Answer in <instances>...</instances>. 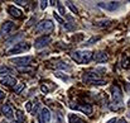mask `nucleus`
I'll return each instance as SVG.
<instances>
[{"mask_svg": "<svg viewBox=\"0 0 130 123\" xmlns=\"http://www.w3.org/2000/svg\"><path fill=\"white\" fill-rule=\"evenodd\" d=\"M111 96H112V103L110 104V109L116 112L124 105V103H123V91H121L120 86H118V85L111 86Z\"/></svg>", "mask_w": 130, "mask_h": 123, "instance_id": "f257e3e1", "label": "nucleus"}, {"mask_svg": "<svg viewBox=\"0 0 130 123\" xmlns=\"http://www.w3.org/2000/svg\"><path fill=\"white\" fill-rule=\"evenodd\" d=\"M92 56H93V52H91L88 50H77L71 53V58L80 65L88 64L92 60Z\"/></svg>", "mask_w": 130, "mask_h": 123, "instance_id": "f03ea898", "label": "nucleus"}, {"mask_svg": "<svg viewBox=\"0 0 130 123\" xmlns=\"http://www.w3.org/2000/svg\"><path fill=\"white\" fill-rule=\"evenodd\" d=\"M54 29V24L52 20L49 19H43L42 22H39L36 28H34V33L36 34H49L51 32H53Z\"/></svg>", "mask_w": 130, "mask_h": 123, "instance_id": "7ed1b4c3", "label": "nucleus"}, {"mask_svg": "<svg viewBox=\"0 0 130 123\" xmlns=\"http://www.w3.org/2000/svg\"><path fill=\"white\" fill-rule=\"evenodd\" d=\"M30 48V44L27 43V42H18L17 44H14L13 47H10L8 51H6V56H10V55H15V53H23V52H27L29 51Z\"/></svg>", "mask_w": 130, "mask_h": 123, "instance_id": "20e7f679", "label": "nucleus"}, {"mask_svg": "<svg viewBox=\"0 0 130 123\" xmlns=\"http://www.w3.org/2000/svg\"><path fill=\"white\" fill-rule=\"evenodd\" d=\"M97 6L106 10V11H115L121 6V4L119 1H99Z\"/></svg>", "mask_w": 130, "mask_h": 123, "instance_id": "39448f33", "label": "nucleus"}, {"mask_svg": "<svg viewBox=\"0 0 130 123\" xmlns=\"http://www.w3.org/2000/svg\"><path fill=\"white\" fill-rule=\"evenodd\" d=\"M47 66L51 69H57V70H71V66L62 60H52L47 62Z\"/></svg>", "mask_w": 130, "mask_h": 123, "instance_id": "423d86ee", "label": "nucleus"}, {"mask_svg": "<svg viewBox=\"0 0 130 123\" xmlns=\"http://www.w3.org/2000/svg\"><path fill=\"white\" fill-rule=\"evenodd\" d=\"M32 56H23V57H15V58H11L10 62L14 65V66H18V67H25L30 64L32 61Z\"/></svg>", "mask_w": 130, "mask_h": 123, "instance_id": "0eeeda50", "label": "nucleus"}, {"mask_svg": "<svg viewBox=\"0 0 130 123\" xmlns=\"http://www.w3.org/2000/svg\"><path fill=\"white\" fill-rule=\"evenodd\" d=\"M15 29V24L10 20H6L1 24V28H0V36L5 37V36H9L11 34V32Z\"/></svg>", "mask_w": 130, "mask_h": 123, "instance_id": "6e6552de", "label": "nucleus"}, {"mask_svg": "<svg viewBox=\"0 0 130 123\" xmlns=\"http://www.w3.org/2000/svg\"><path fill=\"white\" fill-rule=\"evenodd\" d=\"M51 42H52V38L49 36H42L34 41V47H36V50H42L45 46H48Z\"/></svg>", "mask_w": 130, "mask_h": 123, "instance_id": "1a4fd4ad", "label": "nucleus"}, {"mask_svg": "<svg viewBox=\"0 0 130 123\" xmlns=\"http://www.w3.org/2000/svg\"><path fill=\"white\" fill-rule=\"evenodd\" d=\"M70 107L73 108V109H77V110L82 112V113L86 114V116H91L92 112H93V108H92L91 104H78V105H73V104H71Z\"/></svg>", "mask_w": 130, "mask_h": 123, "instance_id": "9d476101", "label": "nucleus"}, {"mask_svg": "<svg viewBox=\"0 0 130 123\" xmlns=\"http://www.w3.org/2000/svg\"><path fill=\"white\" fill-rule=\"evenodd\" d=\"M109 58L107 53L105 51H97V52H93V56H92V60L96 62V64H104L106 62Z\"/></svg>", "mask_w": 130, "mask_h": 123, "instance_id": "9b49d317", "label": "nucleus"}, {"mask_svg": "<svg viewBox=\"0 0 130 123\" xmlns=\"http://www.w3.org/2000/svg\"><path fill=\"white\" fill-rule=\"evenodd\" d=\"M38 122L39 123H49L51 122V112L48 108H42L38 114Z\"/></svg>", "mask_w": 130, "mask_h": 123, "instance_id": "f8f14e48", "label": "nucleus"}, {"mask_svg": "<svg viewBox=\"0 0 130 123\" xmlns=\"http://www.w3.org/2000/svg\"><path fill=\"white\" fill-rule=\"evenodd\" d=\"M0 82L5 86H13L17 85V79L13 78L11 75H6V76H0Z\"/></svg>", "mask_w": 130, "mask_h": 123, "instance_id": "ddd939ff", "label": "nucleus"}, {"mask_svg": "<svg viewBox=\"0 0 130 123\" xmlns=\"http://www.w3.org/2000/svg\"><path fill=\"white\" fill-rule=\"evenodd\" d=\"M1 112H3V114H4L8 119H11V118L14 117V109L11 108L10 104H4L3 108H1Z\"/></svg>", "mask_w": 130, "mask_h": 123, "instance_id": "4468645a", "label": "nucleus"}, {"mask_svg": "<svg viewBox=\"0 0 130 123\" xmlns=\"http://www.w3.org/2000/svg\"><path fill=\"white\" fill-rule=\"evenodd\" d=\"M8 11H9V14H10L11 17H14V18H22V17H23L22 10L18 9V8H15L14 5H10V6L8 8Z\"/></svg>", "mask_w": 130, "mask_h": 123, "instance_id": "2eb2a0df", "label": "nucleus"}, {"mask_svg": "<svg viewBox=\"0 0 130 123\" xmlns=\"http://www.w3.org/2000/svg\"><path fill=\"white\" fill-rule=\"evenodd\" d=\"M110 23H111L110 19H101V20H96V22L93 23V26L97 27V28H105V27H107Z\"/></svg>", "mask_w": 130, "mask_h": 123, "instance_id": "dca6fc26", "label": "nucleus"}, {"mask_svg": "<svg viewBox=\"0 0 130 123\" xmlns=\"http://www.w3.org/2000/svg\"><path fill=\"white\" fill-rule=\"evenodd\" d=\"M23 37H24V34L20 32L19 34L13 36V37H10L9 40H6V41H5V44H11V43H14V42H15V44H17V43H18V41H19V40H22Z\"/></svg>", "mask_w": 130, "mask_h": 123, "instance_id": "f3484780", "label": "nucleus"}, {"mask_svg": "<svg viewBox=\"0 0 130 123\" xmlns=\"http://www.w3.org/2000/svg\"><path fill=\"white\" fill-rule=\"evenodd\" d=\"M68 122L70 123H86L82 118H80V117L76 116V114H70V116H68Z\"/></svg>", "mask_w": 130, "mask_h": 123, "instance_id": "a211bd4d", "label": "nucleus"}, {"mask_svg": "<svg viewBox=\"0 0 130 123\" xmlns=\"http://www.w3.org/2000/svg\"><path fill=\"white\" fill-rule=\"evenodd\" d=\"M15 116H17V121L19 123L27 122V118H25V114H24L23 110H17V112H15Z\"/></svg>", "mask_w": 130, "mask_h": 123, "instance_id": "6ab92c4d", "label": "nucleus"}, {"mask_svg": "<svg viewBox=\"0 0 130 123\" xmlns=\"http://www.w3.org/2000/svg\"><path fill=\"white\" fill-rule=\"evenodd\" d=\"M10 74H13L11 69H9L8 66H0V76H6Z\"/></svg>", "mask_w": 130, "mask_h": 123, "instance_id": "aec40b11", "label": "nucleus"}, {"mask_svg": "<svg viewBox=\"0 0 130 123\" xmlns=\"http://www.w3.org/2000/svg\"><path fill=\"white\" fill-rule=\"evenodd\" d=\"M121 67L123 69H130V58L129 56H123V60H121Z\"/></svg>", "mask_w": 130, "mask_h": 123, "instance_id": "412c9836", "label": "nucleus"}, {"mask_svg": "<svg viewBox=\"0 0 130 123\" xmlns=\"http://www.w3.org/2000/svg\"><path fill=\"white\" fill-rule=\"evenodd\" d=\"M54 76L58 78V79H61V80H63V81H68V80H70V78H68L66 74L61 72V71H56V72H54Z\"/></svg>", "mask_w": 130, "mask_h": 123, "instance_id": "4be33fe9", "label": "nucleus"}, {"mask_svg": "<svg viewBox=\"0 0 130 123\" xmlns=\"http://www.w3.org/2000/svg\"><path fill=\"white\" fill-rule=\"evenodd\" d=\"M64 122V118H63V116L59 113V112H57L56 114H54V118H53V123H63Z\"/></svg>", "mask_w": 130, "mask_h": 123, "instance_id": "5701e85b", "label": "nucleus"}, {"mask_svg": "<svg viewBox=\"0 0 130 123\" xmlns=\"http://www.w3.org/2000/svg\"><path fill=\"white\" fill-rule=\"evenodd\" d=\"M58 4H57V8H58V13L61 14V15H63V17H66V9H64V6L62 5V3L61 1H57Z\"/></svg>", "mask_w": 130, "mask_h": 123, "instance_id": "b1692460", "label": "nucleus"}, {"mask_svg": "<svg viewBox=\"0 0 130 123\" xmlns=\"http://www.w3.org/2000/svg\"><path fill=\"white\" fill-rule=\"evenodd\" d=\"M105 84H106V80H104V79H97V80H93V81L90 82V85H95V86H101Z\"/></svg>", "mask_w": 130, "mask_h": 123, "instance_id": "393cba45", "label": "nucleus"}, {"mask_svg": "<svg viewBox=\"0 0 130 123\" xmlns=\"http://www.w3.org/2000/svg\"><path fill=\"white\" fill-rule=\"evenodd\" d=\"M63 27H64L66 31H73L75 29V23L73 22H66L63 24Z\"/></svg>", "mask_w": 130, "mask_h": 123, "instance_id": "a878e982", "label": "nucleus"}, {"mask_svg": "<svg viewBox=\"0 0 130 123\" xmlns=\"http://www.w3.org/2000/svg\"><path fill=\"white\" fill-rule=\"evenodd\" d=\"M97 41H100V37H92V38H90V40H87L84 44L85 46H91V44H93V43H96Z\"/></svg>", "mask_w": 130, "mask_h": 123, "instance_id": "bb28decb", "label": "nucleus"}, {"mask_svg": "<svg viewBox=\"0 0 130 123\" xmlns=\"http://www.w3.org/2000/svg\"><path fill=\"white\" fill-rule=\"evenodd\" d=\"M24 86H25L24 84H18V85L14 88V94H20L22 90L24 89Z\"/></svg>", "mask_w": 130, "mask_h": 123, "instance_id": "cd10ccee", "label": "nucleus"}, {"mask_svg": "<svg viewBox=\"0 0 130 123\" xmlns=\"http://www.w3.org/2000/svg\"><path fill=\"white\" fill-rule=\"evenodd\" d=\"M66 5H67V6H68V8H70V9H71V10L75 13V14H78V10H77V8H76V6L72 4V1H67V3H66Z\"/></svg>", "mask_w": 130, "mask_h": 123, "instance_id": "c85d7f7f", "label": "nucleus"}, {"mask_svg": "<svg viewBox=\"0 0 130 123\" xmlns=\"http://www.w3.org/2000/svg\"><path fill=\"white\" fill-rule=\"evenodd\" d=\"M53 17H54V19L58 22V23H61V24H64V20H63V18L61 17V15H58V13H53Z\"/></svg>", "mask_w": 130, "mask_h": 123, "instance_id": "c756f323", "label": "nucleus"}, {"mask_svg": "<svg viewBox=\"0 0 130 123\" xmlns=\"http://www.w3.org/2000/svg\"><path fill=\"white\" fill-rule=\"evenodd\" d=\"M32 105H33V104H32L30 100H28V102L25 103V109H27L28 113H32Z\"/></svg>", "mask_w": 130, "mask_h": 123, "instance_id": "7c9ffc66", "label": "nucleus"}, {"mask_svg": "<svg viewBox=\"0 0 130 123\" xmlns=\"http://www.w3.org/2000/svg\"><path fill=\"white\" fill-rule=\"evenodd\" d=\"M41 3V9L42 10H44L47 6H48V1H45V0H42V1H39Z\"/></svg>", "mask_w": 130, "mask_h": 123, "instance_id": "2f4dec72", "label": "nucleus"}, {"mask_svg": "<svg viewBox=\"0 0 130 123\" xmlns=\"http://www.w3.org/2000/svg\"><path fill=\"white\" fill-rule=\"evenodd\" d=\"M41 90H42V93H44V94H47V93L49 91V89H48L45 85H42V86H41Z\"/></svg>", "mask_w": 130, "mask_h": 123, "instance_id": "473e14b6", "label": "nucleus"}, {"mask_svg": "<svg viewBox=\"0 0 130 123\" xmlns=\"http://www.w3.org/2000/svg\"><path fill=\"white\" fill-rule=\"evenodd\" d=\"M15 4H18V5H25V4H27V1H23V0H17V1H15Z\"/></svg>", "mask_w": 130, "mask_h": 123, "instance_id": "72a5a7b5", "label": "nucleus"}, {"mask_svg": "<svg viewBox=\"0 0 130 123\" xmlns=\"http://www.w3.org/2000/svg\"><path fill=\"white\" fill-rule=\"evenodd\" d=\"M116 123H128V122H126L125 118H120V119H118V122Z\"/></svg>", "mask_w": 130, "mask_h": 123, "instance_id": "f704fd0d", "label": "nucleus"}, {"mask_svg": "<svg viewBox=\"0 0 130 123\" xmlns=\"http://www.w3.org/2000/svg\"><path fill=\"white\" fill-rule=\"evenodd\" d=\"M4 98H5V94H4V93H3V91L0 90V102H1V100H3Z\"/></svg>", "mask_w": 130, "mask_h": 123, "instance_id": "c9c22d12", "label": "nucleus"}, {"mask_svg": "<svg viewBox=\"0 0 130 123\" xmlns=\"http://www.w3.org/2000/svg\"><path fill=\"white\" fill-rule=\"evenodd\" d=\"M118 122V119H116V118H112V119H110V121H107V122L106 123H116Z\"/></svg>", "mask_w": 130, "mask_h": 123, "instance_id": "e433bc0d", "label": "nucleus"}, {"mask_svg": "<svg viewBox=\"0 0 130 123\" xmlns=\"http://www.w3.org/2000/svg\"><path fill=\"white\" fill-rule=\"evenodd\" d=\"M126 117L130 119V110H129V112H126Z\"/></svg>", "mask_w": 130, "mask_h": 123, "instance_id": "4c0bfd02", "label": "nucleus"}, {"mask_svg": "<svg viewBox=\"0 0 130 123\" xmlns=\"http://www.w3.org/2000/svg\"><path fill=\"white\" fill-rule=\"evenodd\" d=\"M0 123H8V122H6V121L4 119V121H1V122H0Z\"/></svg>", "mask_w": 130, "mask_h": 123, "instance_id": "58836bf2", "label": "nucleus"}, {"mask_svg": "<svg viewBox=\"0 0 130 123\" xmlns=\"http://www.w3.org/2000/svg\"><path fill=\"white\" fill-rule=\"evenodd\" d=\"M13 123H19V122H18V121H14V122H13Z\"/></svg>", "mask_w": 130, "mask_h": 123, "instance_id": "ea45409f", "label": "nucleus"}]
</instances>
